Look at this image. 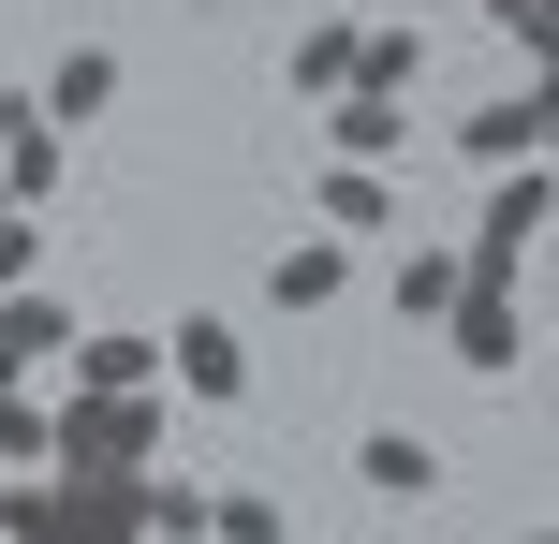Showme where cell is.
Returning <instances> with one entry per match:
<instances>
[{"instance_id": "ba28073f", "label": "cell", "mask_w": 559, "mask_h": 544, "mask_svg": "<svg viewBox=\"0 0 559 544\" xmlns=\"http://www.w3.org/2000/svg\"><path fill=\"white\" fill-rule=\"evenodd\" d=\"M59 192H74V147H59L45 118H29V133H0V206H29V221H45Z\"/></svg>"}, {"instance_id": "ac0fdd59", "label": "cell", "mask_w": 559, "mask_h": 544, "mask_svg": "<svg viewBox=\"0 0 559 544\" xmlns=\"http://www.w3.org/2000/svg\"><path fill=\"white\" fill-rule=\"evenodd\" d=\"M486 29H515V59H545V29H559V0H472Z\"/></svg>"}, {"instance_id": "6da1fadb", "label": "cell", "mask_w": 559, "mask_h": 544, "mask_svg": "<svg viewBox=\"0 0 559 544\" xmlns=\"http://www.w3.org/2000/svg\"><path fill=\"white\" fill-rule=\"evenodd\" d=\"M163 398H45V471H147Z\"/></svg>"}, {"instance_id": "9c48e42d", "label": "cell", "mask_w": 559, "mask_h": 544, "mask_svg": "<svg viewBox=\"0 0 559 544\" xmlns=\"http://www.w3.org/2000/svg\"><path fill=\"white\" fill-rule=\"evenodd\" d=\"M59 353H74V310H59V294H29V280H15V294H0V368L29 383V368H59Z\"/></svg>"}, {"instance_id": "30bf717a", "label": "cell", "mask_w": 559, "mask_h": 544, "mask_svg": "<svg viewBox=\"0 0 559 544\" xmlns=\"http://www.w3.org/2000/svg\"><path fill=\"white\" fill-rule=\"evenodd\" d=\"M354 486H368V500H397V516H413V500L442 486V457H427L413 427H368V442H354Z\"/></svg>"}, {"instance_id": "7a4b0ae2", "label": "cell", "mask_w": 559, "mask_h": 544, "mask_svg": "<svg viewBox=\"0 0 559 544\" xmlns=\"http://www.w3.org/2000/svg\"><path fill=\"white\" fill-rule=\"evenodd\" d=\"M545 221H559L545 162H501V192H486L472 251H456V294H515V265H531V235H545Z\"/></svg>"}, {"instance_id": "8992f818", "label": "cell", "mask_w": 559, "mask_h": 544, "mask_svg": "<svg viewBox=\"0 0 559 544\" xmlns=\"http://www.w3.org/2000/svg\"><path fill=\"white\" fill-rule=\"evenodd\" d=\"M456 133H472V162H486V177H501V162H545V133H559V88L531 74V88H515V104H486V118H456Z\"/></svg>"}, {"instance_id": "8fae6325", "label": "cell", "mask_w": 559, "mask_h": 544, "mask_svg": "<svg viewBox=\"0 0 559 544\" xmlns=\"http://www.w3.org/2000/svg\"><path fill=\"white\" fill-rule=\"evenodd\" d=\"M29 104H45V133H74V118H104V104H118V45H74V59H59L45 88H29Z\"/></svg>"}, {"instance_id": "277c9868", "label": "cell", "mask_w": 559, "mask_h": 544, "mask_svg": "<svg viewBox=\"0 0 559 544\" xmlns=\"http://www.w3.org/2000/svg\"><path fill=\"white\" fill-rule=\"evenodd\" d=\"M59 383H74V398H163V339H147V324H74Z\"/></svg>"}, {"instance_id": "9a60e30c", "label": "cell", "mask_w": 559, "mask_h": 544, "mask_svg": "<svg viewBox=\"0 0 559 544\" xmlns=\"http://www.w3.org/2000/svg\"><path fill=\"white\" fill-rule=\"evenodd\" d=\"M280 74H295V104H324V88H354V15L295 29V59H280Z\"/></svg>"}, {"instance_id": "ffe728a7", "label": "cell", "mask_w": 559, "mask_h": 544, "mask_svg": "<svg viewBox=\"0 0 559 544\" xmlns=\"http://www.w3.org/2000/svg\"><path fill=\"white\" fill-rule=\"evenodd\" d=\"M29 265H45V221H29V206H0V294H15Z\"/></svg>"}, {"instance_id": "52a82bcc", "label": "cell", "mask_w": 559, "mask_h": 544, "mask_svg": "<svg viewBox=\"0 0 559 544\" xmlns=\"http://www.w3.org/2000/svg\"><path fill=\"white\" fill-rule=\"evenodd\" d=\"M324 235H397V162H324Z\"/></svg>"}, {"instance_id": "d6986e66", "label": "cell", "mask_w": 559, "mask_h": 544, "mask_svg": "<svg viewBox=\"0 0 559 544\" xmlns=\"http://www.w3.org/2000/svg\"><path fill=\"white\" fill-rule=\"evenodd\" d=\"M0 457H45V398L29 383H0Z\"/></svg>"}, {"instance_id": "5b68a950", "label": "cell", "mask_w": 559, "mask_h": 544, "mask_svg": "<svg viewBox=\"0 0 559 544\" xmlns=\"http://www.w3.org/2000/svg\"><path fill=\"white\" fill-rule=\"evenodd\" d=\"M456 368H472V383H515V368H531V324H515V294H456Z\"/></svg>"}, {"instance_id": "4fadbf2b", "label": "cell", "mask_w": 559, "mask_h": 544, "mask_svg": "<svg viewBox=\"0 0 559 544\" xmlns=\"http://www.w3.org/2000/svg\"><path fill=\"white\" fill-rule=\"evenodd\" d=\"M324 147L338 162H397V104L383 88H324Z\"/></svg>"}, {"instance_id": "5bb4252c", "label": "cell", "mask_w": 559, "mask_h": 544, "mask_svg": "<svg viewBox=\"0 0 559 544\" xmlns=\"http://www.w3.org/2000/svg\"><path fill=\"white\" fill-rule=\"evenodd\" d=\"M413 74H427V29H413V15L354 29V88H383V104H397V88H413Z\"/></svg>"}, {"instance_id": "7c38bea8", "label": "cell", "mask_w": 559, "mask_h": 544, "mask_svg": "<svg viewBox=\"0 0 559 544\" xmlns=\"http://www.w3.org/2000/svg\"><path fill=\"white\" fill-rule=\"evenodd\" d=\"M338 280H354V251H338V235H295V251L265 265V294H280V310H338Z\"/></svg>"}, {"instance_id": "2e32d148", "label": "cell", "mask_w": 559, "mask_h": 544, "mask_svg": "<svg viewBox=\"0 0 559 544\" xmlns=\"http://www.w3.org/2000/svg\"><path fill=\"white\" fill-rule=\"evenodd\" d=\"M206 544H295L280 486H222V500H206Z\"/></svg>"}, {"instance_id": "e0dca14e", "label": "cell", "mask_w": 559, "mask_h": 544, "mask_svg": "<svg viewBox=\"0 0 559 544\" xmlns=\"http://www.w3.org/2000/svg\"><path fill=\"white\" fill-rule=\"evenodd\" d=\"M397 310L442 324V310H456V251H397Z\"/></svg>"}, {"instance_id": "3957f363", "label": "cell", "mask_w": 559, "mask_h": 544, "mask_svg": "<svg viewBox=\"0 0 559 544\" xmlns=\"http://www.w3.org/2000/svg\"><path fill=\"white\" fill-rule=\"evenodd\" d=\"M163 383L206 398V412H236V398H251V339H236L222 310H177V324H163Z\"/></svg>"}]
</instances>
